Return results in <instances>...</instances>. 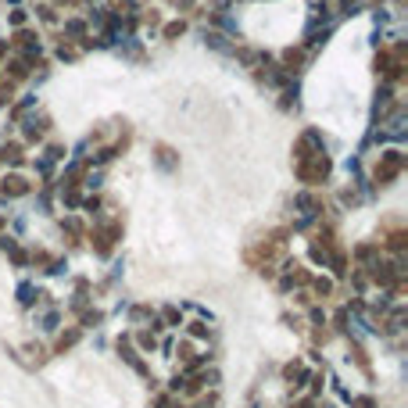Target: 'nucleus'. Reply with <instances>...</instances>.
I'll list each match as a JSON object with an SVG mask.
<instances>
[{
    "label": "nucleus",
    "mask_w": 408,
    "mask_h": 408,
    "mask_svg": "<svg viewBox=\"0 0 408 408\" xmlns=\"http://www.w3.org/2000/svg\"><path fill=\"white\" fill-rule=\"evenodd\" d=\"M308 376H311V369H308L305 362H287V366H283V383H287L290 390H305V387H308Z\"/></svg>",
    "instance_id": "f257e3e1"
},
{
    "label": "nucleus",
    "mask_w": 408,
    "mask_h": 408,
    "mask_svg": "<svg viewBox=\"0 0 408 408\" xmlns=\"http://www.w3.org/2000/svg\"><path fill=\"white\" fill-rule=\"evenodd\" d=\"M79 337H83V329H79V326H68V329H61V333H58V344H54V355H65V351H72L75 344H79Z\"/></svg>",
    "instance_id": "f03ea898"
},
{
    "label": "nucleus",
    "mask_w": 408,
    "mask_h": 408,
    "mask_svg": "<svg viewBox=\"0 0 408 408\" xmlns=\"http://www.w3.org/2000/svg\"><path fill=\"white\" fill-rule=\"evenodd\" d=\"M0 190H4L8 197H22V194H29V183H25L22 176H4V183H0Z\"/></svg>",
    "instance_id": "7ed1b4c3"
},
{
    "label": "nucleus",
    "mask_w": 408,
    "mask_h": 408,
    "mask_svg": "<svg viewBox=\"0 0 408 408\" xmlns=\"http://www.w3.org/2000/svg\"><path fill=\"white\" fill-rule=\"evenodd\" d=\"M308 287H311V294H316L319 301H326V297L333 294V279H326V276H316V279H308Z\"/></svg>",
    "instance_id": "20e7f679"
},
{
    "label": "nucleus",
    "mask_w": 408,
    "mask_h": 408,
    "mask_svg": "<svg viewBox=\"0 0 408 408\" xmlns=\"http://www.w3.org/2000/svg\"><path fill=\"white\" fill-rule=\"evenodd\" d=\"M208 337H212V329H208V322H204V319L186 322V340H208Z\"/></svg>",
    "instance_id": "39448f33"
},
{
    "label": "nucleus",
    "mask_w": 408,
    "mask_h": 408,
    "mask_svg": "<svg viewBox=\"0 0 408 408\" xmlns=\"http://www.w3.org/2000/svg\"><path fill=\"white\" fill-rule=\"evenodd\" d=\"M319 408H333V405H319Z\"/></svg>",
    "instance_id": "423d86ee"
},
{
    "label": "nucleus",
    "mask_w": 408,
    "mask_h": 408,
    "mask_svg": "<svg viewBox=\"0 0 408 408\" xmlns=\"http://www.w3.org/2000/svg\"><path fill=\"white\" fill-rule=\"evenodd\" d=\"M247 408H258V405H247Z\"/></svg>",
    "instance_id": "0eeeda50"
}]
</instances>
